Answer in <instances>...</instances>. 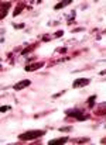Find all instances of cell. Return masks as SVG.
<instances>
[{"instance_id":"cell-1","label":"cell","mask_w":106,"mask_h":145,"mask_svg":"<svg viewBox=\"0 0 106 145\" xmlns=\"http://www.w3.org/2000/svg\"><path fill=\"white\" fill-rule=\"evenodd\" d=\"M44 134H45V130H30V131H26V132L20 134V135H18V139H20V141H31V139L43 137Z\"/></svg>"},{"instance_id":"cell-2","label":"cell","mask_w":106,"mask_h":145,"mask_svg":"<svg viewBox=\"0 0 106 145\" xmlns=\"http://www.w3.org/2000/svg\"><path fill=\"white\" fill-rule=\"evenodd\" d=\"M65 114L68 117H72V118L78 120V121H86V120H89V116L86 113H83V110H81V108H68L65 111Z\"/></svg>"},{"instance_id":"cell-3","label":"cell","mask_w":106,"mask_h":145,"mask_svg":"<svg viewBox=\"0 0 106 145\" xmlns=\"http://www.w3.org/2000/svg\"><path fill=\"white\" fill-rule=\"evenodd\" d=\"M91 83V79L88 77H79V79H75L74 83H72V87L74 89H79V87H85Z\"/></svg>"},{"instance_id":"cell-4","label":"cell","mask_w":106,"mask_h":145,"mask_svg":"<svg viewBox=\"0 0 106 145\" xmlns=\"http://www.w3.org/2000/svg\"><path fill=\"white\" fill-rule=\"evenodd\" d=\"M43 66H45V62H34V63H28V65H26L24 71H26V72H33V71H37V69H41Z\"/></svg>"},{"instance_id":"cell-5","label":"cell","mask_w":106,"mask_h":145,"mask_svg":"<svg viewBox=\"0 0 106 145\" xmlns=\"http://www.w3.org/2000/svg\"><path fill=\"white\" fill-rule=\"evenodd\" d=\"M30 85H31V80H30V79H24V80H20L18 83H16V85L13 86V89H14V90H23V89L28 87Z\"/></svg>"},{"instance_id":"cell-6","label":"cell","mask_w":106,"mask_h":145,"mask_svg":"<svg viewBox=\"0 0 106 145\" xmlns=\"http://www.w3.org/2000/svg\"><path fill=\"white\" fill-rule=\"evenodd\" d=\"M68 141H69L68 137H61V138H54L51 141H48V145H60V144H65Z\"/></svg>"},{"instance_id":"cell-7","label":"cell","mask_w":106,"mask_h":145,"mask_svg":"<svg viewBox=\"0 0 106 145\" xmlns=\"http://www.w3.org/2000/svg\"><path fill=\"white\" fill-rule=\"evenodd\" d=\"M10 6H12V3L10 2H6V3H2V13H0V18H4L7 14V12H9Z\"/></svg>"},{"instance_id":"cell-8","label":"cell","mask_w":106,"mask_h":145,"mask_svg":"<svg viewBox=\"0 0 106 145\" xmlns=\"http://www.w3.org/2000/svg\"><path fill=\"white\" fill-rule=\"evenodd\" d=\"M89 141H91V139H89L88 137H83V138H76V139H72V142H74V144H88Z\"/></svg>"},{"instance_id":"cell-9","label":"cell","mask_w":106,"mask_h":145,"mask_svg":"<svg viewBox=\"0 0 106 145\" xmlns=\"http://www.w3.org/2000/svg\"><path fill=\"white\" fill-rule=\"evenodd\" d=\"M71 3V0H65V2H60V3L57 4V6L54 7V10H60V9H64V7L66 6V4Z\"/></svg>"},{"instance_id":"cell-10","label":"cell","mask_w":106,"mask_h":145,"mask_svg":"<svg viewBox=\"0 0 106 145\" xmlns=\"http://www.w3.org/2000/svg\"><path fill=\"white\" fill-rule=\"evenodd\" d=\"M24 7H26V4H24V3H20V4H18V7H17V9H16L14 12H13V16H14V17H16V16H18L21 12H23V9H24Z\"/></svg>"},{"instance_id":"cell-11","label":"cell","mask_w":106,"mask_h":145,"mask_svg":"<svg viewBox=\"0 0 106 145\" xmlns=\"http://www.w3.org/2000/svg\"><path fill=\"white\" fill-rule=\"evenodd\" d=\"M95 114H98V116H102V114H106V107L103 104L99 106V108H98L96 111H95Z\"/></svg>"},{"instance_id":"cell-12","label":"cell","mask_w":106,"mask_h":145,"mask_svg":"<svg viewBox=\"0 0 106 145\" xmlns=\"http://www.w3.org/2000/svg\"><path fill=\"white\" fill-rule=\"evenodd\" d=\"M95 102H96V96L93 94V96H91V97L88 99V107L92 108V107H93V103H95Z\"/></svg>"},{"instance_id":"cell-13","label":"cell","mask_w":106,"mask_h":145,"mask_svg":"<svg viewBox=\"0 0 106 145\" xmlns=\"http://www.w3.org/2000/svg\"><path fill=\"white\" fill-rule=\"evenodd\" d=\"M71 130H72L71 125H66V127H61V128H60L61 132H68V131H71Z\"/></svg>"},{"instance_id":"cell-14","label":"cell","mask_w":106,"mask_h":145,"mask_svg":"<svg viewBox=\"0 0 106 145\" xmlns=\"http://www.w3.org/2000/svg\"><path fill=\"white\" fill-rule=\"evenodd\" d=\"M35 47H37V45H35V44H34V45H31V47H28V48H26V49H24V51H23V52H21V54H23V55H26V54H28V52H30V51H31V49H34V48H35Z\"/></svg>"},{"instance_id":"cell-15","label":"cell","mask_w":106,"mask_h":145,"mask_svg":"<svg viewBox=\"0 0 106 145\" xmlns=\"http://www.w3.org/2000/svg\"><path fill=\"white\" fill-rule=\"evenodd\" d=\"M7 110H10V106H2V107H0V111H2V113H4V111H7Z\"/></svg>"},{"instance_id":"cell-16","label":"cell","mask_w":106,"mask_h":145,"mask_svg":"<svg viewBox=\"0 0 106 145\" xmlns=\"http://www.w3.org/2000/svg\"><path fill=\"white\" fill-rule=\"evenodd\" d=\"M14 28L20 30V28H24V23H20V24H14Z\"/></svg>"},{"instance_id":"cell-17","label":"cell","mask_w":106,"mask_h":145,"mask_svg":"<svg viewBox=\"0 0 106 145\" xmlns=\"http://www.w3.org/2000/svg\"><path fill=\"white\" fill-rule=\"evenodd\" d=\"M64 93H65V92H64V90H62V92H61V93H55V94H52V99H57V97H60V96H62V94H64Z\"/></svg>"},{"instance_id":"cell-18","label":"cell","mask_w":106,"mask_h":145,"mask_svg":"<svg viewBox=\"0 0 106 145\" xmlns=\"http://www.w3.org/2000/svg\"><path fill=\"white\" fill-rule=\"evenodd\" d=\"M62 34H64V31L61 30V31H57V32H55L54 37H62Z\"/></svg>"},{"instance_id":"cell-19","label":"cell","mask_w":106,"mask_h":145,"mask_svg":"<svg viewBox=\"0 0 106 145\" xmlns=\"http://www.w3.org/2000/svg\"><path fill=\"white\" fill-rule=\"evenodd\" d=\"M57 51L60 52V54H65V52H66V48H58Z\"/></svg>"},{"instance_id":"cell-20","label":"cell","mask_w":106,"mask_h":145,"mask_svg":"<svg viewBox=\"0 0 106 145\" xmlns=\"http://www.w3.org/2000/svg\"><path fill=\"white\" fill-rule=\"evenodd\" d=\"M100 144H106V137H105V138H102V139H100Z\"/></svg>"},{"instance_id":"cell-21","label":"cell","mask_w":106,"mask_h":145,"mask_svg":"<svg viewBox=\"0 0 106 145\" xmlns=\"http://www.w3.org/2000/svg\"><path fill=\"white\" fill-rule=\"evenodd\" d=\"M99 75H102V76H103V75H106V71H102V72H100Z\"/></svg>"}]
</instances>
